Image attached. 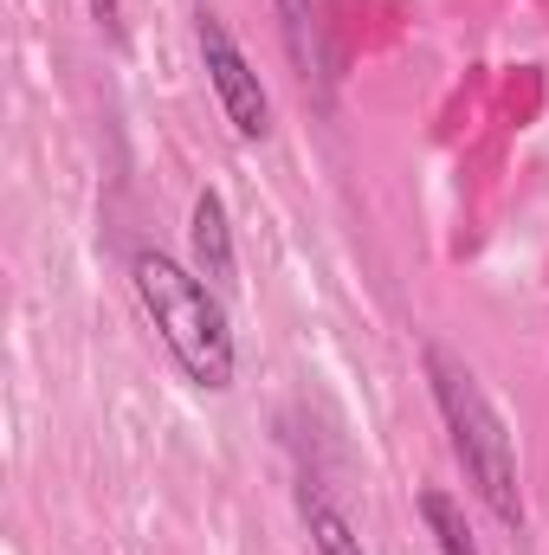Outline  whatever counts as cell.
Here are the masks:
<instances>
[{
    "instance_id": "3957f363",
    "label": "cell",
    "mask_w": 549,
    "mask_h": 555,
    "mask_svg": "<svg viewBox=\"0 0 549 555\" xmlns=\"http://www.w3.org/2000/svg\"><path fill=\"white\" fill-rule=\"evenodd\" d=\"M194 46H201V72H207V85H214L220 117L233 124V137H240V142H266V137H272V98H266V85H259L253 59L240 52L233 26H227L207 0L194 7Z\"/></svg>"
},
{
    "instance_id": "277c9868",
    "label": "cell",
    "mask_w": 549,
    "mask_h": 555,
    "mask_svg": "<svg viewBox=\"0 0 549 555\" xmlns=\"http://www.w3.org/2000/svg\"><path fill=\"white\" fill-rule=\"evenodd\" d=\"M188 259H194V272L207 278L214 291H233V284H240L233 214H227L220 188H201V194H194V207H188Z\"/></svg>"
},
{
    "instance_id": "7a4b0ae2",
    "label": "cell",
    "mask_w": 549,
    "mask_h": 555,
    "mask_svg": "<svg viewBox=\"0 0 549 555\" xmlns=\"http://www.w3.org/2000/svg\"><path fill=\"white\" fill-rule=\"evenodd\" d=\"M420 369H426V388H433V408H439V426H446V446L472 485V498L524 537L531 511H524V478H518V446H511V426L491 408L485 382L472 375L465 356H452L446 343H426L420 349Z\"/></svg>"
},
{
    "instance_id": "5b68a950",
    "label": "cell",
    "mask_w": 549,
    "mask_h": 555,
    "mask_svg": "<svg viewBox=\"0 0 549 555\" xmlns=\"http://www.w3.org/2000/svg\"><path fill=\"white\" fill-rule=\"evenodd\" d=\"M278 13V39L297 65L304 85H317V98L330 104V46H323V20H317V0H272Z\"/></svg>"
},
{
    "instance_id": "ba28073f",
    "label": "cell",
    "mask_w": 549,
    "mask_h": 555,
    "mask_svg": "<svg viewBox=\"0 0 549 555\" xmlns=\"http://www.w3.org/2000/svg\"><path fill=\"white\" fill-rule=\"evenodd\" d=\"M91 20H98V33H104V39H117V46H124V0H91Z\"/></svg>"
},
{
    "instance_id": "6da1fadb",
    "label": "cell",
    "mask_w": 549,
    "mask_h": 555,
    "mask_svg": "<svg viewBox=\"0 0 549 555\" xmlns=\"http://www.w3.org/2000/svg\"><path fill=\"white\" fill-rule=\"evenodd\" d=\"M130 291H137L149 330L201 395H227L240 375V343L227 323V304L194 266H181L162 246H130Z\"/></svg>"
},
{
    "instance_id": "52a82bcc",
    "label": "cell",
    "mask_w": 549,
    "mask_h": 555,
    "mask_svg": "<svg viewBox=\"0 0 549 555\" xmlns=\"http://www.w3.org/2000/svg\"><path fill=\"white\" fill-rule=\"evenodd\" d=\"M413 511H420V524L433 530L439 555H478V537H472V524H465V511H459V498H452V491L420 485V491H413Z\"/></svg>"
},
{
    "instance_id": "8992f818",
    "label": "cell",
    "mask_w": 549,
    "mask_h": 555,
    "mask_svg": "<svg viewBox=\"0 0 549 555\" xmlns=\"http://www.w3.org/2000/svg\"><path fill=\"white\" fill-rule=\"evenodd\" d=\"M297 517H304L310 550H317V555H369V550H362V537H356V524H349V517H343L317 485H310V478L297 485Z\"/></svg>"
}]
</instances>
